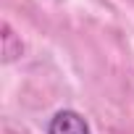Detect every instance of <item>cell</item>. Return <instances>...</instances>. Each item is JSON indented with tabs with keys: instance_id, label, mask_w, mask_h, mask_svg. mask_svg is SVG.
Returning <instances> with one entry per match:
<instances>
[{
	"instance_id": "cell-1",
	"label": "cell",
	"mask_w": 134,
	"mask_h": 134,
	"mask_svg": "<svg viewBox=\"0 0 134 134\" xmlns=\"http://www.w3.org/2000/svg\"><path fill=\"white\" fill-rule=\"evenodd\" d=\"M47 134H92V131H90V124L82 113L66 108V110H58L50 118Z\"/></svg>"
},
{
	"instance_id": "cell-2",
	"label": "cell",
	"mask_w": 134,
	"mask_h": 134,
	"mask_svg": "<svg viewBox=\"0 0 134 134\" xmlns=\"http://www.w3.org/2000/svg\"><path fill=\"white\" fill-rule=\"evenodd\" d=\"M21 50H24V45H21V42H16V37H13L11 26H8V24H3V55H5V60H13L16 55H21Z\"/></svg>"
}]
</instances>
